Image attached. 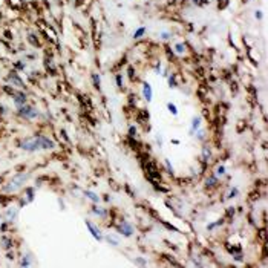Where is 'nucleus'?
<instances>
[{
	"label": "nucleus",
	"instance_id": "nucleus-10",
	"mask_svg": "<svg viewBox=\"0 0 268 268\" xmlns=\"http://www.w3.org/2000/svg\"><path fill=\"white\" fill-rule=\"evenodd\" d=\"M142 98H144L147 103H150V101L153 100V90H152L150 83H147V81L142 83Z\"/></svg>",
	"mask_w": 268,
	"mask_h": 268
},
{
	"label": "nucleus",
	"instance_id": "nucleus-19",
	"mask_svg": "<svg viewBox=\"0 0 268 268\" xmlns=\"http://www.w3.org/2000/svg\"><path fill=\"white\" fill-rule=\"evenodd\" d=\"M92 81H93V88H95V89H100L101 80H100V75H98V74H92Z\"/></svg>",
	"mask_w": 268,
	"mask_h": 268
},
{
	"label": "nucleus",
	"instance_id": "nucleus-6",
	"mask_svg": "<svg viewBox=\"0 0 268 268\" xmlns=\"http://www.w3.org/2000/svg\"><path fill=\"white\" fill-rule=\"evenodd\" d=\"M85 224H86V227H88V230H89V233L92 234V237L93 239H97L98 242L100 241H103V234H101V230L95 225L93 222H90V221H85Z\"/></svg>",
	"mask_w": 268,
	"mask_h": 268
},
{
	"label": "nucleus",
	"instance_id": "nucleus-11",
	"mask_svg": "<svg viewBox=\"0 0 268 268\" xmlns=\"http://www.w3.org/2000/svg\"><path fill=\"white\" fill-rule=\"evenodd\" d=\"M201 123H202V118H201V117H193V118H192V129H190V135L195 134L198 129H201Z\"/></svg>",
	"mask_w": 268,
	"mask_h": 268
},
{
	"label": "nucleus",
	"instance_id": "nucleus-26",
	"mask_svg": "<svg viewBox=\"0 0 268 268\" xmlns=\"http://www.w3.org/2000/svg\"><path fill=\"white\" fill-rule=\"evenodd\" d=\"M22 267H29L31 265V261H29V256H23L22 258V262H20Z\"/></svg>",
	"mask_w": 268,
	"mask_h": 268
},
{
	"label": "nucleus",
	"instance_id": "nucleus-36",
	"mask_svg": "<svg viewBox=\"0 0 268 268\" xmlns=\"http://www.w3.org/2000/svg\"><path fill=\"white\" fill-rule=\"evenodd\" d=\"M244 2H248V0H244Z\"/></svg>",
	"mask_w": 268,
	"mask_h": 268
},
{
	"label": "nucleus",
	"instance_id": "nucleus-32",
	"mask_svg": "<svg viewBox=\"0 0 268 268\" xmlns=\"http://www.w3.org/2000/svg\"><path fill=\"white\" fill-rule=\"evenodd\" d=\"M135 262H136V264H139V265H147V262H146L144 259H141V258H138Z\"/></svg>",
	"mask_w": 268,
	"mask_h": 268
},
{
	"label": "nucleus",
	"instance_id": "nucleus-34",
	"mask_svg": "<svg viewBox=\"0 0 268 268\" xmlns=\"http://www.w3.org/2000/svg\"><path fill=\"white\" fill-rule=\"evenodd\" d=\"M129 77H130V80H134V68L132 66L129 68Z\"/></svg>",
	"mask_w": 268,
	"mask_h": 268
},
{
	"label": "nucleus",
	"instance_id": "nucleus-30",
	"mask_svg": "<svg viewBox=\"0 0 268 268\" xmlns=\"http://www.w3.org/2000/svg\"><path fill=\"white\" fill-rule=\"evenodd\" d=\"M161 39H163V40H169V39H170V34L164 31V32H161Z\"/></svg>",
	"mask_w": 268,
	"mask_h": 268
},
{
	"label": "nucleus",
	"instance_id": "nucleus-12",
	"mask_svg": "<svg viewBox=\"0 0 268 268\" xmlns=\"http://www.w3.org/2000/svg\"><path fill=\"white\" fill-rule=\"evenodd\" d=\"M218 184H219V178L216 175H210L205 179V187H208V188H215Z\"/></svg>",
	"mask_w": 268,
	"mask_h": 268
},
{
	"label": "nucleus",
	"instance_id": "nucleus-3",
	"mask_svg": "<svg viewBox=\"0 0 268 268\" xmlns=\"http://www.w3.org/2000/svg\"><path fill=\"white\" fill-rule=\"evenodd\" d=\"M28 173H17L14 178L9 181V184H6L5 185V192H15V190H19V188H22L23 187V184L26 182V179H28Z\"/></svg>",
	"mask_w": 268,
	"mask_h": 268
},
{
	"label": "nucleus",
	"instance_id": "nucleus-18",
	"mask_svg": "<svg viewBox=\"0 0 268 268\" xmlns=\"http://www.w3.org/2000/svg\"><path fill=\"white\" fill-rule=\"evenodd\" d=\"M146 31H147V28L146 26H141V28H138L136 31L134 32V39L135 40H138V39H141L144 34H146Z\"/></svg>",
	"mask_w": 268,
	"mask_h": 268
},
{
	"label": "nucleus",
	"instance_id": "nucleus-21",
	"mask_svg": "<svg viewBox=\"0 0 268 268\" xmlns=\"http://www.w3.org/2000/svg\"><path fill=\"white\" fill-rule=\"evenodd\" d=\"M215 175H216L218 178H219V176H224V175H225V166H218Z\"/></svg>",
	"mask_w": 268,
	"mask_h": 268
},
{
	"label": "nucleus",
	"instance_id": "nucleus-20",
	"mask_svg": "<svg viewBox=\"0 0 268 268\" xmlns=\"http://www.w3.org/2000/svg\"><path fill=\"white\" fill-rule=\"evenodd\" d=\"M167 110L172 113V115H178V107H176V104H173V103H167Z\"/></svg>",
	"mask_w": 268,
	"mask_h": 268
},
{
	"label": "nucleus",
	"instance_id": "nucleus-33",
	"mask_svg": "<svg viewBox=\"0 0 268 268\" xmlns=\"http://www.w3.org/2000/svg\"><path fill=\"white\" fill-rule=\"evenodd\" d=\"M254 17H256L258 20H259V19H262V11H256V12H254Z\"/></svg>",
	"mask_w": 268,
	"mask_h": 268
},
{
	"label": "nucleus",
	"instance_id": "nucleus-4",
	"mask_svg": "<svg viewBox=\"0 0 268 268\" xmlns=\"http://www.w3.org/2000/svg\"><path fill=\"white\" fill-rule=\"evenodd\" d=\"M11 97H12V101H14L15 107H19V106H22V104L28 103V97H26V93H25L22 89H20V90H14V93H12Z\"/></svg>",
	"mask_w": 268,
	"mask_h": 268
},
{
	"label": "nucleus",
	"instance_id": "nucleus-28",
	"mask_svg": "<svg viewBox=\"0 0 268 268\" xmlns=\"http://www.w3.org/2000/svg\"><path fill=\"white\" fill-rule=\"evenodd\" d=\"M136 132H138L136 127H135V126H130V127H129V138H135V136H136Z\"/></svg>",
	"mask_w": 268,
	"mask_h": 268
},
{
	"label": "nucleus",
	"instance_id": "nucleus-17",
	"mask_svg": "<svg viewBox=\"0 0 268 268\" xmlns=\"http://www.w3.org/2000/svg\"><path fill=\"white\" fill-rule=\"evenodd\" d=\"M185 51H187V45H185V43H176V45H175V52H176L178 55L185 54Z\"/></svg>",
	"mask_w": 268,
	"mask_h": 268
},
{
	"label": "nucleus",
	"instance_id": "nucleus-24",
	"mask_svg": "<svg viewBox=\"0 0 268 268\" xmlns=\"http://www.w3.org/2000/svg\"><path fill=\"white\" fill-rule=\"evenodd\" d=\"M237 195H239V190H237V187H233V188L230 190V193H228V196H227V198H228V199H231V198H236Z\"/></svg>",
	"mask_w": 268,
	"mask_h": 268
},
{
	"label": "nucleus",
	"instance_id": "nucleus-9",
	"mask_svg": "<svg viewBox=\"0 0 268 268\" xmlns=\"http://www.w3.org/2000/svg\"><path fill=\"white\" fill-rule=\"evenodd\" d=\"M0 247H2V250H5V251L12 250V247H14V241H12V237L8 236V234L0 236Z\"/></svg>",
	"mask_w": 268,
	"mask_h": 268
},
{
	"label": "nucleus",
	"instance_id": "nucleus-1",
	"mask_svg": "<svg viewBox=\"0 0 268 268\" xmlns=\"http://www.w3.org/2000/svg\"><path fill=\"white\" fill-rule=\"evenodd\" d=\"M17 113H19V117H20V118L28 120V121L35 120V118L39 117V110H37L34 106L28 104V103H25V104L19 106V107H17Z\"/></svg>",
	"mask_w": 268,
	"mask_h": 268
},
{
	"label": "nucleus",
	"instance_id": "nucleus-13",
	"mask_svg": "<svg viewBox=\"0 0 268 268\" xmlns=\"http://www.w3.org/2000/svg\"><path fill=\"white\" fill-rule=\"evenodd\" d=\"M85 196H86L88 199H90L93 204H98V202H100V196H98L95 192H92V190H85Z\"/></svg>",
	"mask_w": 268,
	"mask_h": 268
},
{
	"label": "nucleus",
	"instance_id": "nucleus-27",
	"mask_svg": "<svg viewBox=\"0 0 268 268\" xmlns=\"http://www.w3.org/2000/svg\"><path fill=\"white\" fill-rule=\"evenodd\" d=\"M117 86L120 89L123 88V74H117Z\"/></svg>",
	"mask_w": 268,
	"mask_h": 268
},
{
	"label": "nucleus",
	"instance_id": "nucleus-14",
	"mask_svg": "<svg viewBox=\"0 0 268 268\" xmlns=\"http://www.w3.org/2000/svg\"><path fill=\"white\" fill-rule=\"evenodd\" d=\"M25 196H26L25 204L32 202V201H34V188H32V187H25Z\"/></svg>",
	"mask_w": 268,
	"mask_h": 268
},
{
	"label": "nucleus",
	"instance_id": "nucleus-31",
	"mask_svg": "<svg viewBox=\"0 0 268 268\" xmlns=\"http://www.w3.org/2000/svg\"><path fill=\"white\" fill-rule=\"evenodd\" d=\"M155 72H156L158 75L161 74V61H158V63H156V66H155Z\"/></svg>",
	"mask_w": 268,
	"mask_h": 268
},
{
	"label": "nucleus",
	"instance_id": "nucleus-8",
	"mask_svg": "<svg viewBox=\"0 0 268 268\" xmlns=\"http://www.w3.org/2000/svg\"><path fill=\"white\" fill-rule=\"evenodd\" d=\"M6 80H8L9 85H12V86H15V88H19V89H23V88H25V86H23V81H22V78L17 75V72H11V74H8Z\"/></svg>",
	"mask_w": 268,
	"mask_h": 268
},
{
	"label": "nucleus",
	"instance_id": "nucleus-15",
	"mask_svg": "<svg viewBox=\"0 0 268 268\" xmlns=\"http://www.w3.org/2000/svg\"><path fill=\"white\" fill-rule=\"evenodd\" d=\"M210 158H212L210 147H208V146H204V147H202V161H204V163H208Z\"/></svg>",
	"mask_w": 268,
	"mask_h": 268
},
{
	"label": "nucleus",
	"instance_id": "nucleus-16",
	"mask_svg": "<svg viewBox=\"0 0 268 268\" xmlns=\"http://www.w3.org/2000/svg\"><path fill=\"white\" fill-rule=\"evenodd\" d=\"M92 213H93V215H97V216H100V218H104V216L107 215V210H106V208H101V207L93 205V207H92Z\"/></svg>",
	"mask_w": 268,
	"mask_h": 268
},
{
	"label": "nucleus",
	"instance_id": "nucleus-22",
	"mask_svg": "<svg viewBox=\"0 0 268 268\" xmlns=\"http://www.w3.org/2000/svg\"><path fill=\"white\" fill-rule=\"evenodd\" d=\"M167 78H169V86H170V88H176V86H178V83H176V75H175V74H173L172 77H167Z\"/></svg>",
	"mask_w": 268,
	"mask_h": 268
},
{
	"label": "nucleus",
	"instance_id": "nucleus-23",
	"mask_svg": "<svg viewBox=\"0 0 268 268\" xmlns=\"http://www.w3.org/2000/svg\"><path fill=\"white\" fill-rule=\"evenodd\" d=\"M164 164H166V169H167V173H170V175H173V166L170 164V161L166 158L164 159Z\"/></svg>",
	"mask_w": 268,
	"mask_h": 268
},
{
	"label": "nucleus",
	"instance_id": "nucleus-25",
	"mask_svg": "<svg viewBox=\"0 0 268 268\" xmlns=\"http://www.w3.org/2000/svg\"><path fill=\"white\" fill-rule=\"evenodd\" d=\"M106 241H107V242H109L112 247H118V245H120V244H118V241H117L115 237H112V236H107V237H106Z\"/></svg>",
	"mask_w": 268,
	"mask_h": 268
},
{
	"label": "nucleus",
	"instance_id": "nucleus-7",
	"mask_svg": "<svg viewBox=\"0 0 268 268\" xmlns=\"http://www.w3.org/2000/svg\"><path fill=\"white\" fill-rule=\"evenodd\" d=\"M39 138H40V147H42V150H51V149H55V142H54L49 136L39 134Z\"/></svg>",
	"mask_w": 268,
	"mask_h": 268
},
{
	"label": "nucleus",
	"instance_id": "nucleus-5",
	"mask_svg": "<svg viewBox=\"0 0 268 268\" xmlns=\"http://www.w3.org/2000/svg\"><path fill=\"white\" fill-rule=\"evenodd\" d=\"M117 230H118L123 236H126V237H130V236L134 234V227H132V224L127 222V221H121V224L117 227Z\"/></svg>",
	"mask_w": 268,
	"mask_h": 268
},
{
	"label": "nucleus",
	"instance_id": "nucleus-2",
	"mask_svg": "<svg viewBox=\"0 0 268 268\" xmlns=\"http://www.w3.org/2000/svg\"><path fill=\"white\" fill-rule=\"evenodd\" d=\"M20 149H22V150H26V152H37V150H42L39 135L28 136V138L22 139V141H20Z\"/></svg>",
	"mask_w": 268,
	"mask_h": 268
},
{
	"label": "nucleus",
	"instance_id": "nucleus-35",
	"mask_svg": "<svg viewBox=\"0 0 268 268\" xmlns=\"http://www.w3.org/2000/svg\"><path fill=\"white\" fill-rule=\"evenodd\" d=\"M156 142H158L159 147H161V146H163V138H161V136H156Z\"/></svg>",
	"mask_w": 268,
	"mask_h": 268
},
{
	"label": "nucleus",
	"instance_id": "nucleus-29",
	"mask_svg": "<svg viewBox=\"0 0 268 268\" xmlns=\"http://www.w3.org/2000/svg\"><path fill=\"white\" fill-rule=\"evenodd\" d=\"M198 139H199V141L205 139V134H204L202 130H199V129H198Z\"/></svg>",
	"mask_w": 268,
	"mask_h": 268
}]
</instances>
